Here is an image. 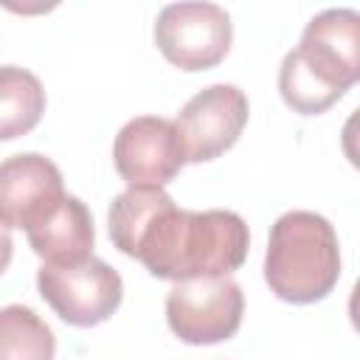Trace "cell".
Masks as SVG:
<instances>
[{"mask_svg": "<svg viewBox=\"0 0 360 360\" xmlns=\"http://www.w3.org/2000/svg\"><path fill=\"white\" fill-rule=\"evenodd\" d=\"M250 233L236 211H186L166 197L143 231L129 259H138L155 278L188 281L231 276L248 259Z\"/></svg>", "mask_w": 360, "mask_h": 360, "instance_id": "cell-1", "label": "cell"}, {"mask_svg": "<svg viewBox=\"0 0 360 360\" xmlns=\"http://www.w3.org/2000/svg\"><path fill=\"white\" fill-rule=\"evenodd\" d=\"M340 278V245L332 222L315 211H287L270 228L264 281L287 304L323 301Z\"/></svg>", "mask_w": 360, "mask_h": 360, "instance_id": "cell-2", "label": "cell"}, {"mask_svg": "<svg viewBox=\"0 0 360 360\" xmlns=\"http://www.w3.org/2000/svg\"><path fill=\"white\" fill-rule=\"evenodd\" d=\"M42 301L70 326L90 329L104 323L124 298V281L107 262L90 256L79 264H42L37 270Z\"/></svg>", "mask_w": 360, "mask_h": 360, "instance_id": "cell-3", "label": "cell"}, {"mask_svg": "<svg viewBox=\"0 0 360 360\" xmlns=\"http://www.w3.org/2000/svg\"><path fill=\"white\" fill-rule=\"evenodd\" d=\"M242 312L245 295L231 276L174 281L166 295L169 329L188 346H211L233 338Z\"/></svg>", "mask_w": 360, "mask_h": 360, "instance_id": "cell-4", "label": "cell"}, {"mask_svg": "<svg viewBox=\"0 0 360 360\" xmlns=\"http://www.w3.org/2000/svg\"><path fill=\"white\" fill-rule=\"evenodd\" d=\"M233 39L231 14L217 3H169L155 20V45L180 70L217 68Z\"/></svg>", "mask_w": 360, "mask_h": 360, "instance_id": "cell-5", "label": "cell"}, {"mask_svg": "<svg viewBox=\"0 0 360 360\" xmlns=\"http://www.w3.org/2000/svg\"><path fill=\"white\" fill-rule=\"evenodd\" d=\"M248 96L236 84H211L191 96L174 118L186 163H205L228 152L248 124Z\"/></svg>", "mask_w": 360, "mask_h": 360, "instance_id": "cell-6", "label": "cell"}, {"mask_svg": "<svg viewBox=\"0 0 360 360\" xmlns=\"http://www.w3.org/2000/svg\"><path fill=\"white\" fill-rule=\"evenodd\" d=\"M112 160L121 180H127L132 188H163L180 174L186 152L174 121L160 115H138L118 129Z\"/></svg>", "mask_w": 360, "mask_h": 360, "instance_id": "cell-7", "label": "cell"}, {"mask_svg": "<svg viewBox=\"0 0 360 360\" xmlns=\"http://www.w3.org/2000/svg\"><path fill=\"white\" fill-rule=\"evenodd\" d=\"M65 200L59 166L39 155L22 152L0 160V225L34 228Z\"/></svg>", "mask_w": 360, "mask_h": 360, "instance_id": "cell-8", "label": "cell"}, {"mask_svg": "<svg viewBox=\"0 0 360 360\" xmlns=\"http://www.w3.org/2000/svg\"><path fill=\"white\" fill-rule=\"evenodd\" d=\"M295 51L329 87L346 93L360 79V14L354 8L315 14Z\"/></svg>", "mask_w": 360, "mask_h": 360, "instance_id": "cell-9", "label": "cell"}, {"mask_svg": "<svg viewBox=\"0 0 360 360\" xmlns=\"http://www.w3.org/2000/svg\"><path fill=\"white\" fill-rule=\"evenodd\" d=\"M25 236L31 250L42 259V264H56V267L79 264L90 259L96 245L93 217L87 205L73 194H65V200L53 208V214H48L39 225L28 228Z\"/></svg>", "mask_w": 360, "mask_h": 360, "instance_id": "cell-10", "label": "cell"}, {"mask_svg": "<svg viewBox=\"0 0 360 360\" xmlns=\"http://www.w3.org/2000/svg\"><path fill=\"white\" fill-rule=\"evenodd\" d=\"M45 112L42 82L17 65L0 68V141L28 135Z\"/></svg>", "mask_w": 360, "mask_h": 360, "instance_id": "cell-11", "label": "cell"}, {"mask_svg": "<svg viewBox=\"0 0 360 360\" xmlns=\"http://www.w3.org/2000/svg\"><path fill=\"white\" fill-rule=\"evenodd\" d=\"M56 338L51 326L22 304L0 309V360H53Z\"/></svg>", "mask_w": 360, "mask_h": 360, "instance_id": "cell-12", "label": "cell"}, {"mask_svg": "<svg viewBox=\"0 0 360 360\" xmlns=\"http://www.w3.org/2000/svg\"><path fill=\"white\" fill-rule=\"evenodd\" d=\"M278 93L284 104L298 115H321L326 112L338 98H343L340 90L329 87L292 48L278 68Z\"/></svg>", "mask_w": 360, "mask_h": 360, "instance_id": "cell-13", "label": "cell"}, {"mask_svg": "<svg viewBox=\"0 0 360 360\" xmlns=\"http://www.w3.org/2000/svg\"><path fill=\"white\" fill-rule=\"evenodd\" d=\"M11 256H14V239H11V231H8L6 225H0V276L8 270Z\"/></svg>", "mask_w": 360, "mask_h": 360, "instance_id": "cell-14", "label": "cell"}]
</instances>
